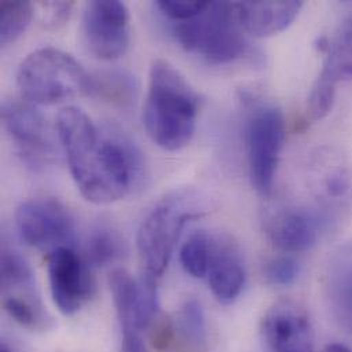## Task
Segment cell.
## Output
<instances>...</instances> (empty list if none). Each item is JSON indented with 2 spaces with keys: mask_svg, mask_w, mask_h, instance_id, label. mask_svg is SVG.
Instances as JSON below:
<instances>
[{
  "mask_svg": "<svg viewBox=\"0 0 352 352\" xmlns=\"http://www.w3.org/2000/svg\"><path fill=\"white\" fill-rule=\"evenodd\" d=\"M33 18V6L29 1L0 3V43L7 45L15 41L29 26Z\"/></svg>",
  "mask_w": 352,
  "mask_h": 352,
  "instance_id": "cell-23",
  "label": "cell"
},
{
  "mask_svg": "<svg viewBox=\"0 0 352 352\" xmlns=\"http://www.w3.org/2000/svg\"><path fill=\"white\" fill-rule=\"evenodd\" d=\"M3 125L22 161L33 170H43L56 160L55 143L41 113L28 100L10 99L1 106Z\"/></svg>",
  "mask_w": 352,
  "mask_h": 352,
  "instance_id": "cell-8",
  "label": "cell"
},
{
  "mask_svg": "<svg viewBox=\"0 0 352 352\" xmlns=\"http://www.w3.org/2000/svg\"><path fill=\"white\" fill-rule=\"evenodd\" d=\"M1 288L4 295L15 294V296H19L23 292L29 298L38 299L29 263L18 252L7 248L1 251Z\"/></svg>",
  "mask_w": 352,
  "mask_h": 352,
  "instance_id": "cell-20",
  "label": "cell"
},
{
  "mask_svg": "<svg viewBox=\"0 0 352 352\" xmlns=\"http://www.w3.org/2000/svg\"><path fill=\"white\" fill-rule=\"evenodd\" d=\"M3 307L6 313L21 327L32 331H43L51 325L40 300H32L14 295H4Z\"/></svg>",
  "mask_w": 352,
  "mask_h": 352,
  "instance_id": "cell-24",
  "label": "cell"
},
{
  "mask_svg": "<svg viewBox=\"0 0 352 352\" xmlns=\"http://www.w3.org/2000/svg\"><path fill=\"white\" fill-rule=\"evenodd\" d=\"M328 296L336 320L352 332V241L340 247L331 259Z\"/></svg>",
  "mask_w": 352,
  "mask_h": 352,
  "instance_id": "cell-17",
  "label": "cell"
},
{
  "mask_svg": "<svg viewBox=\"0 0 352 352\" xmlns=\"http://www.w3.org/2000/svg\"><path fill=\"white\" fill-rule=\"evenodd\" d=\"M48 281L54 305L66 317L77 314L95 292L91 266L73 248L48 255Z\"/></svg>",
  "mask_w": 352,
  "mask_h": 352,
  "instance_id": "cell-10",
  "label": "cell"
},
{
  "mask_svg": "<svg viewBox=\"0 0 352 352\" xmlns=\"http://www.w3.org/2000/svg\"><path fill=\"white\" fill-rule=\"evenodd\" d=\"M136 89V80L128 72L106 70L89 74L87 95L125 107L135 100Z\"/></svg>",
  "mask_w": 352,
  "mask_h": 352,
  "instance_id": "cell-18",
  "label": "cell"
},
{
  "mask_svg": "<svg viewBox=\"0 0 352 352\" xmlns=\"http://www.w3.org/2000/svg\"><path fill=\"white\" fill-rule=\"evenodd\" d=\"M244 33L236 3L230 1H210L203 12L175 26L181 47L212 65H226L244 56L248 51Z\"/></svg>",
  "mask_w": 352,
  "mask_h": 352,
  "instance_id": "cell-3",
  "label": "cell"
},
{
  "mask_svg": "<svg viewBox=\"0 0 352 352\" xmlns=\"http://www.w3.org/2000/svg\"><path fill=\"white\" fill-rule=\"evenodd\" d=\"M157 283L147 276L138 281L121 267L110 273L109 284L122 333H143L158 318Z\"/></svg>",
  "mask_w": 352,
  "mask_h": 352,
  "instance_id": "cell-11",
  "label": "cell"
},
{
  "mask_svg": "<svg viewBox=\"0 0 352 352\" xmlns=\"http://www.w3.org/2000/svg\"><path fill=\"white\" fill-rule=\"evenodd\" d=\"M324 352H352L349 347L343 346V344H331L325 349Z\"/></svg>",
  "mask_w": 352,
  "mask_h": 352,
  "instance_id": "cell-30",
  "label": "cell"
},
{
  "mask_svg": "<svg viewBox=\"0 0 352 352\" xmlns=\"http://www.w3.org/2000/svg\"><path fill=\"white\" fill-rule=\"evenodd\" d=\"M41 7L45 25L48 28H58L69 19L73 1H45L41 3Z\"/></svg>",
  "mask_w": 352,
  "mask_h": 352,
  "instance_id": "cell-28",
  "label": "cell"
},
{
  "mask_svg": "<svg viewBox=\"0 0 352 352\" xmlns=\"http://www.w3.org/2000/svg\"><path fill=\"white\" fill-rule=\"evenodd\" d=\"M300 273L299 263L291 256H278L266 262L263 274L267 283L278 287L292 285Z\"/></svg>",
  "mask_w": 352,
  "mask_h": 352,
  "instance_id": "cell-26",
  "label": "cell"
},
{
  "mask_svg": "<svg viewBox=\"0 0 352 352\" xmlns=\"http://www.w3.org/2000/svg\"><path fill=\"white\" fill-rule=\"evenodd\" d=\"M322 217L314 211L291 208L277 212L267 222V236L274 247L284 252H303L318 241Z\"/></svg>",
  "mask_w": 352,
  "mask_h": 352,
  "instance_id": "cell-14",
  "label": "cell"
},
{
  "mask_svg": "<svg viewBox=\"0 0 352 352\" xmlns=\"http://www.w3.org/2000/svg\"><path fill=\"white\" fill-rule=\"evenodd\" d=\"M129 10L122 1H89L82 15V36L91 54L103 60L125 55L129 47Z\"/></svg>",
  "mask_w": 352,
  "mask_h": 352,
  "instance_id": "cell-9",
  "label": "cell"
},
{
  "mask_svg": "<svg viewBox=\"0 0 352 352\" xmlns=\"http://www.w3.org/2000/svg\"><path fill=\"white\" fill-rule=\"evenodd\" d=\"M210 1H188V0H158L157 7L170 19L177 22L195 18L203 12Z\"/></svg>",
  "mask_w": 352,
  "mask_h": 352,
  "instance_id": "cell-27",
  "label": "cell"
},
{
  "mask_svg": "<svg viewBox=\"0 0 352 352\" xmlns=\"http://www.w3.org/2000/svg\"><path fill=\"white\" fill-rule=\"evenodd\" d=\"M335 84L352 80V15L339 26L331 40L321 73Z\"/></svg>",
  "mask_w": 352,
  "mask_h": 352,
  "instance_id": "cell-19",
  "label": "cell"
},
{
  "mask_svg": "<svg viewBox=\"0 0 352 352\" xmlns=\"http://www.w3.org/2000/svg\"><path fill=\"white\" fill-rule=\"evenodd\" d=\"M121 352H147V347L142 333L139 332L122 333Z\"/></svg>",
  "mask_w": 352,
  "mask_h": 352,
  "instance_id": "cell-29",
  "label": "cell"
},
{
  "mask_svg": "<svg viewBox=\"0 0 352 352\" xmlns=\"http://www.w3.org/2000/svg\"><path fill=\"white\" fill-rule=\"evenodd\" d=\"M262 335L273 352L314 351L310 317L305 307L292 300H280L266 311Z\"/></svg>",
  "mask_w": 352,
  "mask_h": 352,
  "instance_id": "cell-12",
  "label": "cell"
},
{
  "mask_svg": "<svg viewBox=\"0 0 352 352\" xmlns=\"http://www.w3.org/2000/svg\"><path fill=\"white\" fill-rule=\"evenodd\" d=\"M197 111V94L184 76L166 60H155L143 111L151 140L166 151L184 148L195 135Z\"/></svg>",
  "mask_w": 352,
  "mask_h": 352,
  "instance_id": "cell-2",
  "label": "cell"
},
{
  "mask_svg": "<svg viewBox=\"0 0 352 352\" xmlns=\"http://www.w3.org/2000/svg\"><path fill=\"white\" fill-rule=\"evenodd\" d=\"M212 252V240L204 232H196L188 237L179 251V262L184 270L195 277L207 276Z\"/></svg>",
  "mask_w": 352,
  "mask_h": 352,
  "instance_id": "cell-22",
  "label": "cell"
},
{
  "mask_svg": "<svg viewBox=\"0 0 352 352\" xmlns=\"http://www.w3.org/2000/svg\"><path fill=\"white\" fill-rule=\"evenodd\" d=\"M89 74L69 54L47 47L29 54L19 65L16 84L30 103L56 104L87 94Z\"/></svg>",
  "mask_w": 352,
  "mask_h": 352,
  "instance_id": "cell-4",
  "label": "cell"
},
{
  "mask_svg": "<svg viewBox=\"0 0 352 352\" xmlns=\"http://www.w3.org/2000/svg\"><path fill=\"white\" fill-rule=\"evenodd\" d=\"M207 278L210 289L219 303L228 306L240 296L245 272L239 252L230 244L212 241Z\"/></svg>",
  "mask_w": 352,
  "mask_h": 352,
  "instance_id": "cell-16",
  "label": "cell"
},
{
  "mask_svg": "<svg viewBox=\"0 0 352 352\" xmlns=\"http://www.w3.org/2000/svg\"><path fill=\"white\" fill-rule=\"evenodd\" d=\"M303 7L302 1H236L243 30L255 37L277 34L292 25Z\"/></svg>",
  "mask_w": 352,
  "mask_h": 352,
  "instance_id": "cell-15",
  "label": "cell"
},
{
  "mask_svg": "<svg viewBox=\"0 0 352 352\" xmlns=\"http://www.w3.org/2000/svg\"><path fill=\"white\" fill-rule=\"evenodd\" d=\"M125 252V244L120 234L109 226L95 228L88 237L85 261L89 266L103 267L118 261Z\"/></svg>",
  "mask_w": 352,
  "mask_h": 352,
  "instance_id": "cell-21",
  "label": "cell"
},
{
  "mask_svg": "<svg viewBox=\"0 0 352 352\" xmlns=\"http://www.w3.org/2000/svg\"><path fill=\"white\" fill-rule=\"evenodd\" d=\"M0 352H14L8 346H6V344H3L1 346V350H0Z\"/></svg>",
  "mask_w": 352,
  "mask_h": 352,
  "instance_id": "cell-31",
  "label": "cell"
},
{
  "mask_svg": "<svg viewBox=\"0 0 352 352\" xmlns=\"http://www.w3.org/2000/svg\"><path fill=\"white\" fill-rule=\"evenodd\" d=\"M285 142V118L280 107H255L245 125L248 172L252 186L262 196H270Z\"/></svg>",
  "mask_w": 352,
  "mask_h": 352,
  "instance_id": "cell-6",
  "label": "cell"
},
{
  "mask_svg": "<svg viewBox=\"0 0 352 352\" xmlns=\"http://www.w3.org/2000/svg\"><path fill=\"white\" fill-rule=\"evenodd\" d=\"M58 136L80 193L94 204H111L139 189L146 178L144 155L120 128H98L77 107L56 120Z\"/></svg>",
  "mask_w": 352,
  "mask_h": 352,
  "instance_id": "cell-1",
  "label": "cell"
},
{
  "mask_svg": "<svg viewBox=\"0 0 352 352\" xmlns=\"http://www.w3.org/2000/svg\"><path fill=\"white\" fill-rule=\"evenodd\" d=\"M199 215L190 199L182 195L164 199L147 214L138 233L143 276L157 281L164 276L184 226Z\"/></svg>",
  "mask_w": 352,
  "mask_h": 352,
  "instance_id": "cell-5",
  "label": "cell"
},
{
  "mask_svg": "<svg viewBox=\"0 0 352 352\" xmlns=\"http://www.w3.org/2000/svg\"><path fill=\"white\" fill-rule=\"evenodd\" d=\"M21 239L48 255L59 248H73L76 223L70 211L58 200L36 197L23 201L15 214Z\"/></svg>",
  "mask_w": 352,
  "mask_h": 352,
  "instance_id": "cell-7",
  "label": "cell"
},
{
  "mask_svg": "<svg viewBox=\"0 0 352 352\" xmlns=\"http://www.w3.org/2000/svg\"><path fill=\"white\" fill-rule=\"evenodd\" d=\"M336 85L338 84L322 74H320L316 80L309 96V114L313 121H321L332 111L336 96Z\"/></svg>",
  "mask_w": 352,
  "mask_h": 352,
  "instance_id": "cell-25",
  "label": "cell"
},
{
  "mask_svg": "<svg viewBox=\"0 0 352 352\" xmlns=\"http://www.w3.org/2000/svg\"><path fill=\"white\" fill-rule=\"evenodd\" d=\"M151 342L158 352H207L208 336L204 311L196 299H188L172 318H157Z\"/></svg>",
  "mask_w": 352,
  "mask_h": 352,
  "instance_id": "cell-13",
  "label": "cell"
}]
</instances>
